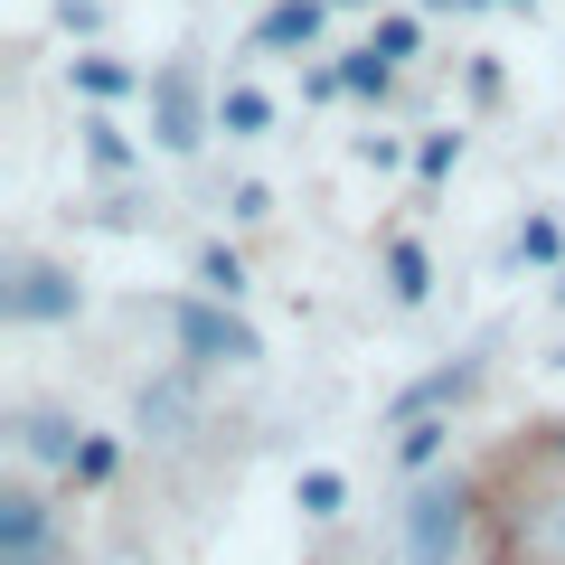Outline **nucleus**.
<instances>
[{
	"label": "nucleus",
	"mask_w": 565,
	"mask_h": 565,
	"mask_svg": "<svg viewBox=\"0 0 565 565\" xmlns=\"http://www.w3.org/2000/svg\"><path fill=\"white\" fill-rule=\"evenodd\" d=\"M471 546V481H424L405 509V565H462Z\"/></svg>",
	"instance_id": "obj_1"
},
{
	"label": "nucleus",
	"mask_w": 565,
	"mask_h": 565,
	"mask_svg": "<svg viewBox=\"0 0 565 565\" xmlns=\"http://www.w3.org/2000/svg\"><path fill=\"white\" fill-rule=\"evenodd\" d=\"M0 565H76V546H66L57 509H47L29 481L0 490Z\"/></svg>",
	"instance_id": "obj_2"
},
{
	"label": "nucleus",
	"mask_w": 565,
	"mask_h": 565,
	"mask_svg": "<svg viewBox=\"0 0 565 565\" xmlns=\"http://www.w3.org/2000/svg\"><path fill=\"white\" fill-rule=\"evenodd\" d=\"M170 330H180V349L199 367H255L264 359V340L236 321V311H217V302H180V321H170Z\"/></svg>",
	"instance_id": "obj_3"
},
{
	"label": "nucleus",
	"mask_w": 565,
	"mask_h": 565,
	"mask_svg": "<svg viewBox=\"0 0 565 565\" xmlns=\"http://www.w3.org/2000/svg\"><path fill=\"white\" fill-rule=\"evenodd\" d=\"M76 311V282L57 274V264H20V282H10V321H66Z\"/></svg>",
	"instance_id": "obj_4"
},
{
	"label": "nucleus",
	"mask_w": 565,
	"mask_h": 565,
	"mask_svg": "<svg viewBox=\"0 0 565 565\" xmlns=\"http://www.w3.org/2000/svg\"><path fill=\"white\" fill-rule=\"evenodd\" d=\"M199 85H189V66H161V141L170 151H199Z\"/></svg>",
	"instance_id": "obj_5"
},
{
	"label": "nucleus",
	"mask_w": 565,
	"mask_h": 565,
	"mask_svg": "<svg viewBox=\"0 0 565 565\" xmlns=\"http://www.w3.org/2000/svg\"><path fill=\"white\" fill-rule=\"evenodd\" d=\"M321 10H330V0H274L264 29H255V47H311V39H321Z\"/></svg>",
	"instance_id": "obj_6"
},
{
	"label": "nucleus",
	"mask_w": 565,
	"mask_h": 565,
	"mask_svg": "<svg viewBox=\"0 0 565 565\" xmlns=\"http://www.w3.org/2000/svg\"><path fill=\"white\" fill-rule=\"evenodd\" d=\"M386 292H396V302H424V292H434V264H424V245H415V236L386 245Z\"/></svg>",
	"instance_id": "obj_7"
},
{
	"label": "nucleus",
	"mask_w": 565,
	"mask_h": 565,
	"mask_svg": "<svg viewBox=\"0 0 565 565\" xmlns=\"http://www.w3.org/2000/svg\"><path fill=\"white\" fill-rule=\"evenodd\" d=\"M20 444L39 452V462H66V471H76L85 434H76V424H66V415H29V424H20Z\"/></svg>",
	"instance_id": "obj_8"
},
{
	"label": "nucleus",
	"mask_w": 565,
	"mask_h": 565,
	"mask_svg": "<svg viewBox=\"0 0 565 565\" xmlns=\"http://www.w3.org/2000/svg\"><path fill=\"white\" fill-rule=\"evenodd\" d=\"M264 122H274V104H264L255 85H226V95H217V132H236V141H255Z\"/></svg>",
	"instance_id": "obj_9"
},
{
	"label": "nucleus",
	"mask_w": 565,
	"mask_h": 565,
	"mask_svg": "<svg viewBox=\"0 0 565 565\" xmlns=\"http://www.w3.org/2000/svg\"><path fill=\"white\" fill-rule=\"evenodd\" d=\"M292 500H302V519H340L349 481H340V471H302V481H292Z\"/></svg>",
	"instance_id": "obj_10"
},
{
	"label": "nucleus",
	"mask_w": 565,
	"mask_h": 565,
	"mask_svg": "<svg viewBox=\"0 0 565 565\" xmlns=\"http://www.w3.org/2000/svg\"><path fill=\"white\" fill-rule=\"evenodd\" d=\"M199 282L217 292V302H236V292H245V264L226 255V245H207V255H199Z\"/></svg>",
	"instance_id": "obj_11"
},
{
	"label": "nucleus",
	"mask_w": 565,
	"mask_h": 565,
	"mask_svg": "<svg viewBox=\"0 0 565 565\" xmlns=\"http://www.w3.org/2000/svg\"><path fill=\"white\" fill-rule=\"evenodd\" d=\"M519 255H527V264H556V255H565L556 217H527V226H519Z\"/></svg>",
	"instance_id": "obj_12"
},
{
	"label": "nucleus",
	"mask_w": 565,
	"mask_h": 565,
	"mask_svg": "<svg viewBox=\"0 0 565 565\" xmlns=\"http://www.w3.org/2000/svg\"><path fill=\"white\" fill-rule=\"evenodd\" d=\"M76 85H85V95H122V85H132V76H122L114 57H76Z\"/></svg>",
	"instance_id": "obj_13"
},
{
	"label": "nucleus",
	"mask_w": 565,
	"mask_h": 565,
	"mask_svg": "<svg viewBox=\"0 0 565 565\" xmlns=\"http://www.w3.org/2000/svg\"><path fill=\"white\" fill-rule=\"evenodd\" d=\"M114 462H122V452L104 444V434H85V452H76V481H114Z\"/></svg>",
	"instance_id": "obj_14"
},
{
	"label": "nucleus",
	"mask_w": 565,
	"mask_h": 565,
	"mask_svg": "<svg viewBox=\"0 0 565 565\" xmlns=\"http://www.w3.org/2000/svg\"><path fill=\"white\" fill-rule=\"evenodd\" d=\"M367 47H377L386 66H396V57H415V20H386V29H377V39H367Z\"/></svg>",
	"instance_id": "obj_15"
},
{
	"label": "nucleus",
	"mask_w": 565,
	"mask_h": 565,
	"mask_svg": "<svg viewBox=\"0 0 565 565\" xmlns=\"http://www.w3.org/2000/svg\"><path fill=\"white\" fill-rule=\"evenodd\" d=\"M340 85H359V95H367V85H386V57H377V47H359V57L340 66Z\"/></svg>",
	"instance_id": "obj_16"
},
{
	"label": "nucleus",
	"mask_w": 565,
	"mask_h": 565,
	"mask_svg": "<svg viewBox=\"0 0 565 565\" xmlns=\"http://www.w3.org/2000/svg\"><path fill=\"white\" fill-rule=\"evenodd\" d=\"M434 452H444V424H405V462L424 471V462H434Z\"/></svg>",
	"instance_id": "obj_17"
},
{
	"label": "nucleus",
	"mask_w": 565,
	"mask_h": 565,
	"mask_svg": "<svg viewBox=\"0 0 565 565\" xmlns=\"http://www.w3.org/2000/svg\"><path fill=\"white\" fill-rule=\"evenodd\" d=\"M546 546H556V556H565V509H556V519H546Z\"/></svg>",
	"instance_id": "obj_18"
},
{
	"label": "nucleus",
	"mask_w": 565,
	"mask_h": 565,
	"mask_svg": "<svg viewBox=\"0 0 565 565\" xmlns=\"http://www.w3.org/2000/svg\"><path fill=\"white\" fill-rule=\"evenodd\" d=\"M424 10H462V0H424Z\"/></svg>",
	"instance_id": "obj_19"
},
{
	"label": "nucleus",
	"mask_w": 565,
	"mask_h": 565,
	"mask_svg": "<svg viewBox=\"0 0 565 565\" xmlns=\"http://www.w3.org/2000/svg\"><path fill=\"white\" fill-rule=\"evenodd\" d=\"M556 452H565V424H556Z\"/></svg>",
	"instance_id": "obj_20"
},
{
	"label": "nucleus",
	"mask_w": 565,
	"mask_h": 565,
	"mask_svg": "<svg viewBox=\"0 0 565 565\" xmlns=\"http://www.w3.org/2000/svg\"><path fill=\"white\" fill-rule=\"evenodd\" d=\"M340 10H359V0H340Z\"/></svg>",
	"instance_id": "obj_21"
},
{
	"label": "nucleus",
	"mask_w": 565,
	"mask_h": 565,
	"mask_svg": "<svg viewBox=\"0 0 565 565\" xmlns=\"http://www.w3.org/2000/svg\"><path fill=\"white\" fill-rule=\"evenodd\" d=\"M509 10H519V0H509Z\"/></svg>",
	"instance_id": "obj_22"
}]
</instances>
